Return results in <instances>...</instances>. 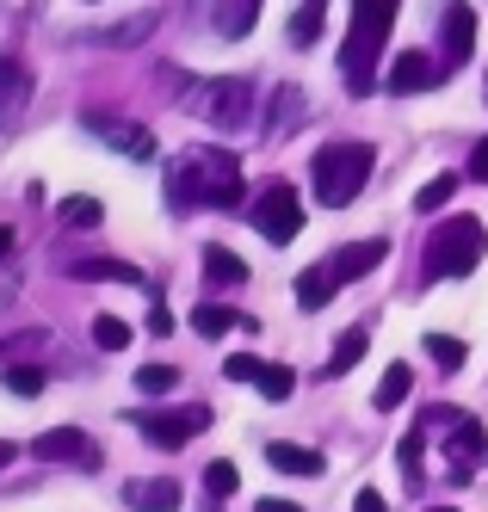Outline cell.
<instances>
[{
    "instance_id": "cell-1",
    "label": "cell",
    "mask_w": 488,
    "mask_h": 512,
    "mask_svg": "<svg viewBox=\"0 0 488 512\" xmlns=\"http://www.w3.org/2000/svg\"><path fill=\"white\" fill-rule=\"evenodd\" d=\"M167 192L180 210L192 204H217V210H235L241 204V167L229 149H192L186 161L167 167Z\"/></svg>"
},
{
    "instance_id": "cell-2",
    "label": "cell",
    "mask_w": 488,
    "mask_h": 512,
    "mask_svg": "<svg viewBox=\"0 0 488 512\" xmlns=\"http://www.w3.org/2000/svg\"><path fill=\"white\" fill-rule=\"evenodd\" d=\"M396 7H402V0H353V25H346V50H340V68H346L353 99H365L377 87V56H383V38H390Z\"/></svg>"
},
{
    "instance_id": "cell-3",
    "label": "cell",
    "mask_w": 488,
    "mask_h": 512,
    "mask_svg": "<svg viewBox=\"0 0 488 512\" xmlns=\"http://www.w3.org/2000/svg\"><path fill=\"white\" fill-rule=\"evenodd\" d=\"M371 167H377L371 142H328V149H316V161H309V186H316V198L328 210H340V204H353L365 192Z\"/></svg>"
},
{
    "instance_id": "cell-4",
    "label": "cell",
    "mask_w": 488,
    "mask_h": 512,
    "mask_svg": "<svg viewBox=\"0 0 488 512\" xmlns=\"http://www.w3.org/2000/svg\"><path fill=\"white\" fill-rule=\"evenodd\" d=\"M482 247H488V235H482L476 216H451V223H439L427 235V278H464V272H476L482 266Z\"/></svg>"
},
{
    "instance_id": "cell-5",
    "label": "cell",
    "mask_w": 488,
    "mask_h": 512,
    "mask_svg": "<svg viewBox=\"0 0 488 512\" xmlns=\"http://www.w3.org/2000/svg\"><path fill=\"white\" fill-rule=\"evenodd\" d=\"M186 105L211 130H241V124H254V81H241V75L198 81V93H186Z\"/></svg>"
},
{
    "instance_id": "cell-6",
    "label": "cell",
    "mask_w": 488,
    "mask_h": 512,
    "mask_svg": "<svg viewBox=\"0 0 488 512\" xmlns=\"http://www.w3.org/2000/svg\"><path fill=\"white\" fill-rule=\"evenodd\" d=\"M254 223H260V235H266L272 247L297 241V229H303V198H297V186H285V179H272V186L254 198Z\"/></svg>"
},
{
    "instance_id": "cell-7",
    "label": "cell",
    "mask_w": 488,
    "mask_h": 512,
    "mask_svg": "<svg viewBox=\"0 0 488 512\" xmlns=\"http://www.w3.org/2000/svg\"><path fill=\"white\" fill-rule=\"evenodd\" d=\"M136 420V432L149 438V445H161V451H180V445H192V438L211 426V408H180V414H130Z\"/></svg>"
},
{
    "instance_id": "cell-8",
    "label": "cell",
    "mask_w": 488,
    "mask_h": 512,
    "mask_svg": "<svg viewBox=\"0 0 488 512\" xmlns=\"http://www.w3.org/2000/svg\"><path fill=\"white\" fill-rule=\"evenodd\" d=\"M31 451H38L44 463H68V469H99V463H106V457H99V445H93L81 426H50V432L31 438Z\"/></svg>"
},
{
    "instance_id": "cell-9",
    "label": "cell",
    "mask_w": 488,
    "mask_h": 512,
    "mask_svg": "<svg viewBox=\"0 0 488 512\" xmlns=\"http://www.w3.org/2000/svg\"><path fill=\"white\" fill-rule=\"evenodd\" d=\"M99 142H112L118 155H130V161H155V136L143 130V124H130V118H112V112H87L81 118Z\"/></svg>"
},
{
    "instance_id": "cell-10",
    "label": "cell",
    "mask_w": 488,
    "mask_h": 512,
    "mask_svg": "<svg viewBox=\"0 0 488 512\" xmlns=\"http://www.w3.org/2000/svg\"><path fill=\"white\" fill-rule=\"evenodd\" d=\"M470 50H476V7H470V0H451V7H445V62L464 68Z\"/></svg>"
},
{
    "instance_id": "cell-11",
    "label": "cell",
    "mask_w": 488,
    "mask_h": 512,
    "mask_svg": "<svg viewBox=\"0 0 488 512\" xmlns=\"http://www.w3.org/2000/svg\"><path fill=\"white\" fill-rule=\"evenodd\" d=\"M433 81H439V62L427 50H402L390 62V93H427Z\"/></svg>"
},
{
    "instance_id": "cell-12",
    "label": "cell",
    "mask_w": 488,
    "mask_h": 512,
    "mask_svg": "<svg viewBox=\"0 0 488 512\" xmlns=\"http://www.w3.org/2000/svg\"><path fill=\"white\" fill-rule=\"evenodd\" d=\"M303 112H309L303 87H278V93H272V118H266V142H285V136L303 124Z\"/></svg>"
},
{
    "instance_id": "cell-13",
    "label": "cell",
    "mask_w": 488,
    "mask_h": 512,
    "mask_svg": "<svg viewBox=\"0 0 488 512\" xmlns=\"http://www.w3.org/2000/svg\"><path fill=\"white\" fill-rule=\"evenodd\" d=\"M260 19V0H211V25L217 38H248Z\"/></svg>"
},
{
    "instance_id": "cell-14",
    "label": "cell",
    "mask_w": 488,
    "mask_h": 512,
    "mask_svg": "<svg viewBox=\"0 0 488 512\" xmlns=\"http://www.w3.org/2000/svg\"><path fill=\"white\" fill-rule=\"evenodd\" d=\"M383 253H390V241H359V247H340L334 253V278H365L371 266H383Z\"/></svg>"
},
{
    "instance_id": "cell-15",
    "label": "cell",
    "mask_w": 488,
    "mask_h": 512,
    "mask_svg": "<svg viewBox=\"0 0 488 512\" xmlns=\"http://www.w3.org/2000/svg\"><path fill=\"white\" fill-rule=\"evenodd\" d=\"M124 506L130 512H180V488H173V482H130Z\"/></svg>"
},
{
    "instance_id": "cell-16",
    "label": "cell",
    "mask_w": 488,
    "mask_h": 512,
    "mask_svg": "<svg viewBox=\"0 0 488 512\" xmlns=\"http://www.w3.org/2000/svg\"><path fill=\"white\" fill-rule=\"evenodd\" d=\"M266 463H272V469H285V475H322V451L291 445V438H278V445H266Z\"/></svg>"
},
{
    "instance_id": "cell-17",
    "label": "cell",
    "mask_w": 488,
    "mask_h": 512,
    "mask_svg": "<svg viewBox=\"0 0 488 512\" xmlns=\"http://www.w3.org/2000/svg\"><path fill=\"white\" fill-rule=\"evenodd\" d=\"M365 352H371V334H365V327H346V334L334 340V352H328V364H322V377H346Z\"/></svg>"
},
{
    "instance_id": "cell-18",
    "label": "cell",
    "mask_w": 488,
    "mask_h": 512,
    "mask_svg": "<svg viewBox=\"0 0 488 512\" xmlns=\"http://www.w3.org/2000/svg\"><path fill=\"white\" fill-rule=\"evenodd\" d=\"M334 290H340L334 266H309V272L297 278V309H328V303H334Z\"/></svg>"
},
{
    "instance_id": "cell-19",
    "label": "cell",
    "mask_w": 488,
    "mask_h": 512,
    "mask_svg": "<svg viewBox=\"0 0 488 512\" xmlns=\"http://www.w3.org/2000/svg\"><path fill=\"white\" fill-rule=\"evenodd\" d=\"M25 93H31L25 68H19V62H0V124H13V118L25 112Z\"/></svg>"
},
{
    "instance_id": "cell-20",
    "label": "cell",
    "mask_w": 488,
    "mask_h": 512,
    "mask_svg": "<svg viewBox=\"0 0 488 512\" xmlns=\"http://www.w3.org/2000/svg\"><path fill=\"white\" fill-rule=\"evenodd\" d=\"M408 389H414V371H408V364H390V371H383V383H377V414H396L402 408V401H408Z\"/></svg>"
},
{
    "instance_id": "cell-21",
    "label": "cell",
    "mask_w": 488,
    "mask_h": 512,
    "mask_svg": "<svg viewBox=\"0 0 488 512\" xmlns=\"http://www.w3.org/2000/svg\"><path fill=\"white\" fill-rule=\"evenodd\" d=\"M192 327H198V334H229V327H248V334H254V321L248 315H235V309H223V303H198V315H192Z\"/></svg>"
},
{
    "instance_id": "cell-22",
    "label": "cell",
    "mask_w": 488,
    "mask_h": 512,
    "mask_svg": "<svg viewBox=\"0 0 488 512\" xmlns=\"http://www.w3.org/2000/svg\"><path fill=\"white\" fill-rule=\"evenodd\" d=\"M482 445H488V438H482V420H476V414H464V420H458V469H451L458 482L470 475V463L482 457Z\"/></svg>"
},
{
    "instance_id": "cell-23",
    "label": "cell",
    "mask_w": 488,
    "mask_h": 512,
    "mask_svg": "<svg viewBox=\"0 0 488 512\" xmlns=\"http://www.w3.org/2000/svg\"><path fill=\"white\" fill-rule=\"evenodd\" d=\"M68 272L75 278H112V284H143V272H136L130 260H75Z\"/></svg>"
},
{
    "instance_id": "cell-24",
    "label": "cell",
    "mask_w": 488,
    "mask_h": 512,
    "mask_svg": "<svg viewBox=\"0 0 488 512\" xmlns=\"http://www.w3.org/2000/svg\"><path fill=\"white\" fill-rule=\"evenodd\" d=\"M204 278H211V284H241L248 266H241L229 247H204Z\"/></svg>"
},
{
    "instance_id": "cell-25",
    "label": "cell",
    "mask_w": 488,
    "mask_h": 512,
    "mask_svg": "<svg viewBox=\"0 0 488 512\" xmlns=\"http://www.w3.org/2000/svg\"><path fill=\"white\" fill-rule=\"evenodd\" d=\"M56 216L68 229H99V223H106V204H99V198H62Z\"/></svg>"
},
{
    "instance_id": "cell-26",
    "label": "cell",
    "mask_w": 488,
    "mask_h": 512,
    "mask_svg": "<svg viewBox=\"0 0 488 512\" xmlns=\"http://www.w3.org/2000/svg\"><path fill=\"white\" fill-rule=\"evenodd\" d=\"M451 198H458V173H439V179H427V186H421V198H414V210H445Z\"/></svg>"
},
{
    "instance_id": "cell-27",
    "label": "cell",
    "mask_w": 488,
    "mask_h": 512,
    "mask_svg": "<svg viewBox=\"0 0 488 512\" xmlns=\"http://www.w3.org/2000/svg\"><path fill=\"white\" fill-rule=\"evenodd\" d=\"M223 377H229V383H260V377H266V358H254V352H229V358H223Z\"/></svg>"
},
{
    "instance_id": "cell-28",
    "label": "cell",
    "mask_w": 488,
    "mask_h": 512,
    "mask_svg": "<svg viewBox=\"0 0 488 512\" xmlns=\"http://www.w3.org/2000/svg\"><path fill=\"white\" fill-rule=\"evenodd\" d=\"M93 346H106V352H124L130 346V327L118 315H93Z\"/></svg>"
},
{
    "instance_id": "cell-29",
    "label": "cell",
    "mask_w": 488,
    "mask_h": 512,
    "mask_svg": "<svg viewBox=\"0 0 488 512\" xmlns=\"http://www.w3.org/2000/svg\"><path fill=\"white\" fill-rule=\"evenodd\" d=\"M0 383H7L13 395H44V371H38V364H7V377H0Z\"/></svg>"
},
{
    "instance_id": "cell-30",
    "label": "cell",
    "mask_w": 488,
    "mask_h": 512,
    "mask_svg": "<svg viewBox=\"0 0 488 512\" xmlns=\"http://www.w3.org/2000/svg\"><path fill=\"white\" fill-rule=\"evenodd\" d=\"M291 389H297V371H291V364H266L260 395H266V401H291Z\"/></svg>"
},
{
    "instance_id": "cell-31",
    "label": "cell",
    "mask_w": 488,
    "mask_h": 512,
    "mask_svg": "<svg viewBox=\"0 0 488 512\" xmlns=\"http://www.w3.org/2000/svg\"><path fill=\"white\" fill-rule=\"evenodd\" d=\"M427 358L439 364V371H458V364H464V340H451V334H427Z\"/></svg>"
},
{
    "instance_id": "cell-32",
    "label": "cell",
    "mask_w": 488,
    "mask_h": 512,
    "mask_svg": "<svg viewBox=\"0 0 488 512\" xmlns=\"http://www.w3.org/2000/svg\"><path fill=\"white\" fill-rule=\"evenodd\" d=\"M316 31H322V0H309V7H297V19H291V44L297 50L316 44Z\"/></svg>"
},
{
    "instance_id": "cell-33",
    "label": "cell",
    "mask_w": 488,
    "mask_h": 512,
    "mask_svg": "<svg viewBox=\"0 0 488 512\" xmlns=\"http://www.w3.org/2000/svg\"><path fill=\"white\" fill-rule=\"evenodd\" d=\"M173 383H180L173 364H143V371H136V389H143V395H167Z\"/></svg>"
},
{
    "instance_id": "cell-34",
    "label": "cell",
    "mask_w": 488,
    "mask_h": 512,
    "mask_svg": "<svg viewBox=\"0 0 488 512\" xmlns=\"http://www.w3.org/2000/svg\"><path fill=\"white\" fill-rule=\"evenodd\" d=\"M143 31H155V13H136V19L112 25V31H106V44H118V50H124V44H143Z\"/></svg>"
},
{
    "instance_id": "cell-35",
    "label": "cell",
    "mask_w": 488,
    "mask_h": 512,
    "mask_svg": "<svg viewBox=\"0 0 488 512\" xmlns=\"http://www.w3.org/2000/svg\"><path fill=\"white\" fill-rule=\"evenodd\" d=\"M204 488H211L217 500H223V494H235V488H241V475H235V463H211V469H204Z\"/></svg>"
},
{
    "instance_id": "cell-36",
    "label": "cell",
    "mask_w": 488,
    "mask_h": 512,
    "mask_svg": "<svg viewBox=\"0 0 488 512\" xmlns=\"http://www.w3.org/2000/svg\"><path fill=\"white\" fill-rule=\"evenodd\" d=\"M421 445H427V438H421V432H408V438H402V451H396L408 475H421Z\"/></svg>"
},
{
    "instance_id": "cell-37",
    "label": "cell",
    "mask_w": 488,
    "mask_h": 512,
    "mask_svg": "<svg viewBox=\"0 0 488 512\" xmlns=\"http://www.w3.org/2000/svg\"><path fill=\"white\" fill-rule=\"evenodd\" d=\"M149 334H173V315H167V303H161V297L149 303Z\"/></svg>"
},
{
    "instance_id": "cell-38",
    "label": "cell",
    "mask_w": 488,
    "mask_h": 512,
    "mask_svg": "<svg viewBox=\"0 0 488 512\" xmlns=\"http://www.w3.org/2000/svg\"><path fill=\"white\" fill-rule=\"evenodd\" d=\"M470 179H482V186H488V142H476V155H470Z\"/></svg>"
},
{
    "instance_id": "cell-39",
    "label": "cell",
    "mask_w": 488,
    "mask_h": 512,
    "mask_svg": "<svg viewBox=\"0 0 488 512\" xmlns=\"http://www.w3.org/2000/svg\"><path fill=\"white\" fill-rule=\"evenodd\" d=\"M353 512H390V506H383V494H371V488H365V494L353 500Z\"/></svg>"
},
{
    "instance_id": "cell-40",
    "label": "cell",
    "mask_w": 488,
    "mask_h": 512,
    "mask_svg": "<svg viewBox=\"0 0 488 512\" xmlns=\"http://www.w3.org/2000/svg\"><path fill=\"white\" fill-rule=\"evenodd\" d=\"M254 512H303L297 500H254Z\"/></svg>"
},
{
    "instance_id": "cell-41",
    "label": "cell",
    "mask_w": 488,
    "mask_h": 512,
    "mask_svg": "<svg viewBox=\"0 0 488 512\" xmlns=\"http://www.w3.org/2000/svg\"><path fill=\"white\" fill-rule=\"evenodd\" d=\"M0 253H13V229L7 223H0Z\"/></svg>"
},
{
    "instance_id": "cell-42",
    "label": "cell",
    "mask_w": 488,
    "mask_h": 512,
    "mask_svg": "<svg viewBox=\"0 0 488 512\" xmlns=\"http://www.w3.org/2000/svg\"><path fill=\"white\" fill-rule=\"evenodd\" d=\"M7 463H13V445H0V469H7Z\"/></svg>"
},
{
    "instance_id": "cell-43",
    "label": "cell",
    "mask_w": 488,
    "mask_h": 512,
    "mask_svg": "<svg viewBox=\"0 0 488 512\" xmlns=\"http://www.w3.org/2000/svg\"><path fill=\"white\" fill-rule=\"evenodd\" d=\"M427 512H458V506H427Z\"/></svg>"
}]
</instances>
